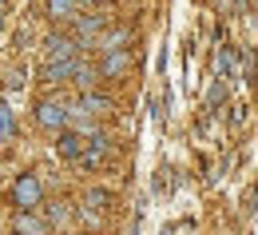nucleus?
Here are the masks:
<instances>
[{
    "label": "nucleus",
    "mask_w": 258,
    "mask_h": 235,
    "mask_svg": "<svg viewBox=\"0 0 258 235\" xmlns=\"http://www.w3.org/2000/svg\"><path fill=\"white\" fill-rule=\"evenodd\" d=\"M12 128H16L12 112H8V108H0V135H12Z\"/></svg>",
    "instance_id": "9d476101"
},
{
    "label": "nucleus",
    "mask_w": 258,
    "mask_h": 235,
    "mask_svg": "<svg viewBox=\"0 0 258 235\" xmlns=\"http://www.w3.org/2000/svg\"><path fill=\"white\" fill-rule=\"evenodd\" d=\"M36 120H40L44 128H64V124H68V104L64 100H40Z\"/></svg>",
    "instance_id": "f03ea898"
},
{
    "label": "nucleus",
    "mask_w": 258,
    "mask_h": 235,
    "mask_svg": "<svg viewBox=\"0 0 258 235\" xmlns=\"http://www.w3.org/2000/svg\"><path fill=\"white\" fill-rule=\"evenodd\" d=\"M127 64H131V56L127 52H123V48H115V52H103V60H99V76H111V80H115V76H123V72H127Z\"/></svg>",
    "instance_id": "20e7f679"
},
{
    "label": "nucleus",
    "mask_w": 258,
    "mask_h": 235,
    "mask_svg": "<svg viewBox=\"0 0 258 235\" xmlns=\"http://www.w3.org/2000/svg\"><path fill=\"white\" fill-rule=\"evenodd\" d=\"M103 4H111V0H103Z\"/></svg>",
    "instance_id": "ddd939ff"
},
{
    "label": "nucleus",
    "mask_w": 258,
    "mask_h": 235,
    "mask_svg": "<svg viewBox=\"0 0 258 235\" xmlns=\"http://www.w3.org/2000/svg\"><path fill=\"white\" fill-rule=\"evenodd\" d=\"M40 196H44V187H40V179H36L32 171H24V175L12 183V203H20L24 211H32L36 203H40Z\"/></svg>",
    "instance_id": "f257e3e1"
},
{
    "label": "nucleus",
    "mask_w": 258,
    "mask_h": 235,
    "mask_svg": "<svg viewBox=\"0 0 258 235\" xmlns=\"http://www.w3.org/2000/svg\"><path fill=\"white\" fill-rule=\"evenodd\" d=\"M56 148H60L64 160H80V156H84V135H80V132H64Z\"/></svg>",
    "instance_id": "0eeeda50"
},
{
    "label": "nucleus",
    "mask_w": 258,
    "mask_h": 235,
    "mask_svg": "<svg viewBox=\"0 0 258 235\" xmlns=\"http://www.w3.org/2000/svg\"><path fill=\"white\" fill-rule=\"evenodd\" d=\"M48 60H80V40L76 36H48Z\"/></svg>",
    "instance_id": "7ed1b4c3"
},
{
    "label": "nucleus",
    "mask_w": 258,
    "mask_h": 235,
    "mask_svg": "<svg viewBox=\"0 0 258 235\" xmlns=\"http://www.w3.org/2000/svg\"><path fill=\"white\" fill-rule=\"evenodd\" d=\"M103 24H107L103 16H76V32L84 36V40H88V36H96L99 28H103Z\"/></svg>",
    "instance_id": "1a4fd4ad"
},
{
    "label": "nucleus",
    "mask_w": 258,
    "mask_h": 235,
    "mask_svg": "<svg viewBox=\"0 0 258 235\" xmlns=\"http://www.w3.org/2000/svg\"><path fill=\"white\" fill-rule=\"evenodd\" d=\"M4 4H8V0H0V8H4Z\"/></svg>",
    "instance_id": "f8f14e48"
},
{
    "label": "nucleus",
    "mask_w": 258,
    "mask_h": 235,
    "mask_svg": "<svg viewBox=\"0 0 258 235\" xmlns=\"http://www.w3.org/2000/svg\"><path fill=\"white\" fill-rule=\"evenodd\" d=\"M0 24H4V8H0Z\"/></svg>",
    "instance_id": "9b49d317"
},
{
    "label": "nucleus",
    "mask_w": 258,
    "mask_h": 235,
    "mask_svg": "<svg viewBox=\"0 0 258 235\" xmlns=\"http://www.w3.org/2000/svg\"><path fill=\"white\" fill-rule=\"evenodd\" d=\"M80 64H84V60H44V80H48V84H60V80H72Z\"/></svg>",
    "instance_id": "39448f33"
},
{
    "label": "nucleus",
    "mask_w": 258,
    "mask_h": 235,
    "mask_svg": "<svg viewBox=\"0 0 258 235\" xmlns=\"http://www.w3.org/2000/svg\"><path fill=\"white\" fill-rule=\"evenodd\" d=\"M80 12V0H48V16L52 20H68Z\"/></svg>",
    "instance_id": "6e6552de"
},
{
    "label": "nucleus",
    "mask_w": 258,
    "mask_h": 235,
    "mask_svg": "<svg viewBox=\"0 0 258 235\" xmlns=\"http://www.w3.org/2000/svg\"><path fill=\"white\" fill-rule=\"evenodd\" d=\"M12 227H16V235H48V219H40L32 211H20Z\"/></svg>",
    "instance_id": "423d86ee"
}]
</instances>
